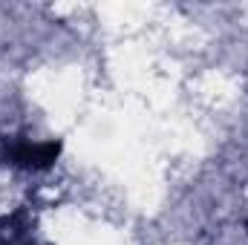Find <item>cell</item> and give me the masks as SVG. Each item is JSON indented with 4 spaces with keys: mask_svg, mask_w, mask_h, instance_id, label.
Here are the masks:
<instances>
[{
    "mask_svg": "<svg viewBox=\"0 0 248 245\" xmlns=\"http://www.w3.org/2000/svg\"><path fill=\"white\" fill-rule=\"evenodd\" d=\"M6 159L12 165H20V168H49L58 153H61V141H26V138H17V141H9L6 144Z\"/></svg>",
    "mask_w": 248,
    "mask_h": 245,
    "instance_id": "cell-1",
    "label": "cell"
}]
</instances>
